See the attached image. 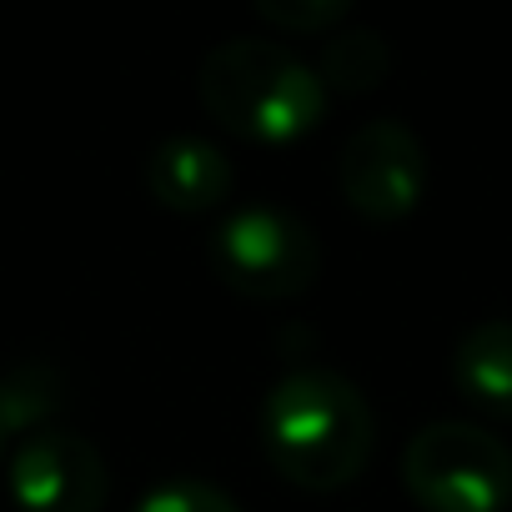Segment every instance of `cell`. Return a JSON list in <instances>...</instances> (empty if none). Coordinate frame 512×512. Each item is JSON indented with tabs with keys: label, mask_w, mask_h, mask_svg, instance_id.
Instances as JSON below:
<instances>
[{
	"label": "cell",
	"mask_w": 512,
	"mask_h": 512,
	"mask_svg": "<svg viewBox=\"0 0 512 512\" xmlns=\"http://www.w3.org/2000/svg\"><path fill=\"white\" fill-rule=\"evenodd\" d=\"M452 382L477 412L512 422V322H477L452 352Z\"/></svg>",
	"instance_id": "obj_8"
},
{
	"label": "cell",
	"mask_w": 512,
	"mask_h": 512,
	"mask_svg": "<svg viewBox=\"0 0 512 512\" xmlns=\"http://www.w3.org/2000/svg\"><path fill=\"white\" fill-rule=\"evenodd\" d=\"M262 447L302 492H337L372 457V407L332 367L287 372L262 407Z\"/></svg>",
	"instance_id": "obj_1"
},
{
	"label": "cell",
	"mask_w": 512,
	"mask_h": 512,
	"mask_svg": "<svg viewBox=\"0 0 512 512\" xmlns=\"http://www.w3.org/2000/svg\"><path fill=\"white\" fill-rule=\"evenodd\" d=\"M256 16L287 36H322V31L342 26L352 16V6L347 0H262Z\"/></svg>",
	"instance_id": "obj_11"
},
{
	"label": "cell",
	"mask_w": 512,
	"mask_h": 512,
	"mask_svg": "<svg viewBox=\"0 0 512 512\" xmlns=\"http://www.w3.org/2000/svg\"><path fill=\"white\" fill-rule=\"evenodd\" d=\"M61 407H66V377L51 362H16L0 377V427H6V437L41 427Z\"/></svg>",
	"instance_id": "obj_10"
},
{
	"label": "cell",
	"mask_w": 512,
	"mask_h": 512,
	"mask_svg": "<svg viewBox=\"0 0 512 512\" xmlns=\"http://www.w3.org/2000/svg\"><path fill=\"white\" fill-rule=\"evenodd\" d=\"M402 487L422 512H502L512 452L477 422H427L402 452Z\"/></svg>",
	"instance_id": "obj_4"
},
{
	"label": "cell",
	"mask_w": 512,
	"mask_h": 512,
	"mask_svg": "<svg viewBox=\"0 0 512 512\" xmlns=\"http://www.w3.org/2000/svg\"><path fill=\"white\" fill-rule=\"evenodd\" d=\"M387 71H392V51H387L382 31H367V26L332 36L322 46V66H317L327 96L332 91L337 96H367V91H377L387 81Z\"/></svg>",
	"instance_id": "obj_9"
},
{
	"label": "cell",
	"mask_w": 512,
	"mask_h": 512,
	"mask_svg": "<svg viewBox=\"0 0 512 512\" xmlns=\"http://www.w3.org/2000/svg\"><path fill=\"white\" fill-rule=\"evenodd\" d=\"M231 186H236L231 156L201 136H171L146 161V191L176 216H201L221 206Z\"/></svg>",
	"instance_id": "obj_7"
},
{
	"label": "cell",
	"mask_w": 512,
	"mask_h": 512,
	"mask_svg": "<svg viewBox=\"0 0 512 512\" xmlns=\"http://www.w3.org/2000/svg\"><path fill=\"white\" fill-rule=\"evenodd\" d=\"M11 497L21 512H106V457L76 432H36L11 457Z\"/></svg>",
	"instance_id": "obj_6"
},
{
	"label": "cell",
	"mask_w": 512,
	"mask_h": 512,
	"mask_svg": "<svg viewBox=\"0 0 512 512\" xmlns=\"http://www.w3.org/2000/svg\"><path fill=\"white\" fill-rule=\"evenodd\" d=\"M211 272L246 302H292L322 277V241L287 206H241L211 236Z\"/></svg>",
	"instance_id": "obj_3"
},
{
	"label": "cell",
	"mask_w": 512,
	"mask_h": 512,
	"mask_svg": "<svg viewBox=\"0 0 512 512\" xmlns=\"http://www.w3.org/2000/svg\"><path fill=\"white\" fill-rule=\"evenodd\" d=\"M136 512H241V507H236L221 487H211V482L171 477V482L151 487V492L136 502Z\"/></svg>",
	"instance_id": "obj_12"
},
{
	"label": "cell",
	"mask_w": 512,
	"mask_h": 512,
	"mask_svg": "<svg viewBox=\"0 0 512 512\" xmlns=\"http://www.w3.org/2000/svg\"><path fill=\"white\" fill-rule=\"evenodd\" d=\"M337 181L357 216L377 226L402 221L427 196V146L417 141L407 121H392V116L367 121L347 136L337 156Z\"/></svg>",
	"instance_id": "obj_5"
},
{
	"label": "cell",
	"mask_w": 512,
	"mask_h": 512,
	"mask_svg": "<svg viewBox=\"0 0 512 512\" xmlns=\"http://www.w3.org/2000/svg\"><path fill=\"white\" fill-rule=\"evenodd\" d=\"M196 96L216 126L256 146H292L312 136L332 101L317 66L262 36H236L206 51L196 71Z\"/></svg>",
	"instance_id": "obj_2"
},
{
	"label": "cell",
	"mask_w": 512,
	"mask_h": 512,
	"mask_svg": "<svg viewBox=\"0 0 512 512\" xmlns=\"http://www.w3.org/2000/svg\"><path fill=\"white\" fill-rule=\"evenodd\" d=\"M0 447H6V427H0Z\"/></svg>",
	"instance_id": "obj_13"
}]
</instances>
